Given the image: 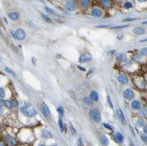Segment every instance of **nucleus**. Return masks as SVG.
Wrapping results in <instances>:
<instances>
[{
  "label": "nucleus",
  "instance_id": "nucleus-1",
  "mask_svg": "<svg viewBox=\"0 0 147 146\" xmlns=\"http://www.w3.org/2000/svg\"><path fill=\"white\" fill-rule=\"evenodd\" d=\"M21 111L25 115L28 117H33L37 114V111L34 109V107L32 106L31 104L26 103L22 107H21Z\"/></svg>",
  "mask_w": 147,
  "mask_h": 146
},
{
  "label": "nucleus",
  "instance_id": "nucleus-2",
  "mask_svg": "<svg viewBox=\"0 0 147 146\" xmlns=\"http://www.w3.org/2000/svg\"><path fill=\"white\" fill-rule=\"evenodd\" d=\"M89 116L92 120H93L96 122H100L101 121V115L99 110L97 109H91L89 111Z\"/></svg>",
  "mask_w": 147,
  "mask_h": 146
},
{
  "label": "nucleus",
  "instance_id": "nucleus-3",
  "mask_svg": "<svg viewBox=\"0 0 147 146\" xmlns=\"http://www.w3.org/2000/svg\"><path fill=\"white\" fill-rule=\"evenodd\" d=\"M13 36H14V38L17 39V40L22 41L26 38V32H25L23 29L18 28V29L15 30V32L13 33Z\"/></svg>",
  "mask_w": 147,
  "mask_h": 146
},
{
  "label": "nucleus",
  "instance_id": "nucleus-4",
  "mask_svg": "<svg viewBox=\"0 0 147 146\" xmlns=\"http://www.w3.org/2000/svg\"><path fill=\"white\" fill-rule=\"evenodd\" d=\"M65 10L68 12H74L76 11L77 9V6H76V3H75V1L74 0H69L65 3Z\"/></svg>",
  "mask_w": 147,
  "mask_h": 146
},
{
  "label": "nucleus",
  "instance_id": "nucleus-5",
  "mask_svg": "<svg viewBox=\"0 0 147 146\" xmlns=\"http://www.w3.org/2000/svg\"><path fill=\"white\" fill-rule=\"evenodd\" d=\"M123 96H124V98L126 99L127 100H130V99H132L134 98L135 93H134V92L131 90V89H127V90L124 91Z\"/></svg>",
  "mask_w": 147,
  "mask_h": 146
},
{
  "label": "nucleus",
  "instance_id": "nucleus-6",
  "mask_svg": "<svg viewBox=\"0 0 147 146\" xmlns=\"http://www.w3.org/2000/svg\"><path fill=\"white\" fill-rule=\"evenodd\" d=\"M41 110H42V114H43L45 117H47V118L49 117L50 111H49V107L47 106V105L45 103H42V105H41Z\"/></svg>",
  "mask_w": 147,
  "mask_h": 146
},
{
  "label": "nucleus",
  "instance_id": "nucleus-7",
  "mask_svg": "<svg viewBox=\"0 0 147 146\" xmlns=\"http://www.w3.org/2000/svg\"><path fill=\"white\" fill-rule=\"evenodd\" d=\"M92 56H90L89 54H84V55L79 56V61L80 63H89V62H92Z\"/></svg>",
  "mask_w": 147,
  "mask_h": 146
},
{
  "label": "nucleus",
  "instance_id": "nucleus-8",
  "mask_svg": "<svg viewBox=\"0 0 147 146\" xmlns=\"http://www.w3.org/2000/svg\"><path fill=\"white\" fill-rule=\"evenodd\" d=\"M117 80H118L119 83H121L122 85H127V84L129 83V77L124 74L119 75L118 77H117Z\"/></svg>",
  "mask_w": 147,
  "mask_h": 146
},
{
  "label": "nucleus",
  "instance_id": "nucleus-9",
  "mask_svg": "<svg viewBox=\"0 0 147 146\" xmlns=\"http://www.w3.org/2000/svg\"><path fill=\"white\" fill-rule=\"evenodd\" d=\"M17 106H18V103H17V102H15L14 100H6V101H5V107H7V108H9V109H12Z\"/></svg>",
  "mask_w": 147,
  "mask_h": 146
},
{
  "label": "nucleus",
  "instance_id": "nucleus-10",
  "mask_svg": "<svg viewBox=\"0 0 147 146\" xmlns=\"http://www.w3.org/2000/svg\"><path fill=\"white\" fill-rule=\"evenodd\" d=\"M92 15L96 18H100V17H102V11L99 8H94L92 11Z\"/></svg>",
  "mask_w": 147,
  "mask_h": 146
},
{
  "label": "nucleus",
  "instance_id": "nucleus-11",
  "mask_svg": "<svg viewBox=\"0 0 147 146\" xmlns=\"http://www.w3.org/2000/svg\"><path fill=\"white\" fill-rule=\"evenodd\" d=\"M133 31H134V34H135V35H144V34L145 33V29H144L143 27H135Z\"/></svg>",
  "mask_w": 147,
  "mask_h": 146
},
{
  "label": "nucleus",
  "instance_id": "nucleus-12",
  "mask_svg": "<svg viewBox=\"0 0 147 146\" xmlns=\"http://www.w3.org/2000/svg\"><path fill=\"white\" fill-rule=\"evenodd\" d=\"M9 18H10L12 20H13V21H16V20H18V19H19V15H18V13H17L16 12H12L9 13Z\"/></svg>",
  "mask_w": 147,
  "mask_h": 146
},
{
  "label": "nucleus",
  "instance_id": "nucleus-13",
  "mask_svg": "<svg viewBox=\"0 0 147 146\" xmlns=\"http://www.w3.org/2000/svg\"><path fill=\"white\" fill-rule=\"evenodd\" d=\"M42 136L45 139H49V138H52V134L49 131L44 129L42 131Z\"/></svg>",
  "mask_w": 147,
  "mask_h": 146
},
{
  "label": "nucleus",
  "instance_id": "nucleus-14",
  "mask_svg": "<svg viewBox=\"0 0 147 146\" xmlns=\"http://www.w3.org/2000/svg\"><path fill=\"white\" fill-rule=\"evenodd\" d=\"M90 99H92V101H98L99 100V94H98L95 91H92V92H91V93H90Z\"/></svg>",
  "mask_w": 147,
  "mask_h": 146
},
{
  "label": "nucleus",
  "instance_id": "nucleus-15",
  "mask_svg": "<svg viewBox=\"0 0 147 146\" xmlns=\"http://www.w3.org/2000/svg\"><path fill=\"white\" fill-rule=\"evenodd\" d=\"M7 143L10 146L16 145V140L12 137V136H7Z\"/></svg>",
  "mask_w": 147,
  "mask_h": 146
},
{
  "label": "nucleus",
  "instance_id": "nucleus-16",
  "mask_svg": "<svg viewBox=\"0 0 147 146\" xmlns=\"http://www.w3.org/2000/svg\"><path fill=\"white\" fill-rule=\"evenodd\" d=\"M140 102L138 100H134V101H132V103H131V106H132V108L133 109H136V110H137V109H139L140 108Z\"/></svg>",
  "mask_w": 147,
  "mask_h": 146
},
{
  "label": "nucleus",
  "instance_id": "nucleus-17",
  "mask_svg": "<svg viewBox=\"0 0 147 146\" xmlns=\"http://www.w3.org/2000/svg\"><path fill=\"white\" fill-rule=\"evenodd\" d=\"M116 139L117 142H119V143H122L124 141V137H123V135H122L121 133H119L117 132L116 133Z\"/></svg>",
  "mask_w": 147,
  "mask_h": 146
},
{
  "label": "nucleus",
  "instance_id": "nucleus-18",
  "mask_svg": "<svg viewBox=\"0 0 147 146\" xmlns=\"http://www.w3.org/2000/svg\"><path fill=\"white\" fill-rule=\"evenodd\" d=\"M117 59H118L120 62H125L127 60V56L125 55V54L121 53V54H119V55H118Z\"/></svg>",
  "mask_w": 147,
  "mask_h": 146
},
{
  "label": "nucleus",
  "instance_id": "nucleus-19",
  "mask_svg": "<svg viewBox=\"0 0 147 146\" xmlns=\"http://www.w3.org/2000/svg\"><path fill=\"white\" fill-rule=\"evenodd\" d=\"M100 142H101V143H102L103 145H108V137H106L105 135H102L101 136H100Z\"/></svg>",
  "mask_w": 147,
  "mask_h": 146
},
{
  "label": "nucleus",
  "instance_id": "nucleus-20",
  "mask_svg": "<svg viewBox=\"0 0 147 146\" xmlns=\"http://www.w3.org/2000/svg\"><path fill=\"white\" fill-rule=\"evenodd\" d=\"M117 114H118L119 119L121 120L122 122H124V120H125V118H124L123 113H122V111L121 109H118V110H117Z\"/></svg>",
  "mask_w": 147,
  "mask_h": 146
},
{
  "label": "nucleus",
  "instance_id": "nucleus-21",
  "mask_svg": "<svg viewBox=\"0 0 147 146\" xmlns=\"http://www.w3.org/2000/svg\"><path fill=\"white\" fill-rule=\"evenodd\" d=\"M81 6L84 8H87L90 6V0H81Z\"/></svg>",
  "mask_w": 147,
  "mask_h": 146
},
{
  "label": "nucleus",
  "instance_id": "nucleus-22",
  "mask_svg": "<svg viewBox=\"0 0 147 146\" xmlns=\"http://www.w3.org/2000/svg\"><path fill=\"white\" fill-rule=\"evenodd\" d=\"M102 5L105 7H110L111 6V1L110 0H100Z\"/></svg>",
  "mask_w": 147,
  "mask_h": 146
},
{
  "label": "nucleus",
  "instance_id": "nucleus-23",
  "mask_svg": "<svg viewBox=\"0 0 147 146\" xmlns=\"http://www.w3.org/2000/svg\"><path fill=\"white\" fill-rule=\"evenodd\" d=\"M83 100H84L85 103L86 104V105H88V106H92V100L90 98H86V97H85V98L83 99Z\"/></svg>",
  "mask_w": 147,
  "mask_h": 146
},
{
  "label": "nucleus",
  "instance_id": "nucleus-24",
  "mask_svg": "<svg viewBox=\"0 0 147 146\" xmlns=\"http://www.w3.org/2000/svg\"><path fill=\"white\" fill-rule=\"evenodd\" d=\"M58 125H59V128H60V131L61 132H63V121L62 119H59L58 120Z\"/></svg>",
  "mask_w": 147,
  "mask_h": 146
},
{
  "label": "nucleus",
  "instance_id": "nucleus-25",
  "mask_svg": "<svg viewBox=\"0 0 147 146\" xmlns=\"http://www.w3.org/2000/svg\"><path fill=\"white\" fill-rule=\"evenodd\" d=\"M5 70L6 72H7V73H10L11 75H12L13 77H15V73H14L12 70H11L10 68H8V67H5Z\"/></svg>",
  "mask_w": 147,
  "mask_h": 146
},
{
  "label": "nucleus",
  "instance_id": "nucleus-26",
  "mask_svg": "<svg viewBox=\"0 0 147 146\" xmlns=\"http://www.w3.org/2000/svg\"><path fill=\"white\" fill-rule=\"evenodd\" d=\"M42 19H44V20H46V21H47L48 23H51V22H52L51 19H50V18H49V17H48L47 15H44V14H42Z\"/></svg>",
  "mask_w": 147,
  "mask_h": 146
},
{
  "label": "nucleus",
  "instance_id": "nucleus-27",
  "mask_svg": "<svg viewBox=\"0 0 147 146\" xmlns=\"http://www.w3.org/2000/svg\"><path fill=\"white\" fill-rule=\"evenodd\" d=\"M140 54H141L142 56H147V48H142V49L140 50Z\"/></svg>",
  "mask_w": 147,
  "mask_h": 146
},
{
  "label": "nucleus",
  "instance_id": "nucleus-28",
  "mask_svg": "<svg viewBox=\"0 0 147 146\" xmlns=\"http://www.w3.org/2000/svg\"><path fill=\"white\" fill-rule=\"evenodd\" d=\"M57 112H58V114H60V115H63V114H64V110H63V108L62 107V106H58V107H57Z\"/></svg>",
  "mask_w": 147,
  "mask_h": 146
},
{
  "label": "nucleus",
  "instance_id": "nucleus-29",
  "mask_svg": "<svg viewBox=\"0 0 147 146\" xmlns=\"http://www.w3.org/2000/svg\"><path fill=\"white\" fill-rule=\"evenodd\" d=\"M45 9H46V12H47L48 13H49V14H53V15H55V12L53 10H51L50 8H49V7H45Z\"/></svg>",
  "mask_w": 147,
  "mask_h": 146
},
{
  "label": "nucleus",
  "instance_id": "nucleus-30",
  "mask_svg": "<svg viewBox=\"0 0 147 146\" xmlns=\"http://www.w3.org/2000/svg\"><path fill=\"white\" fill-rule=\"evenodd\" d=\"M132 7V4L130 2H126V3L124 4V8L126 9H130Z\"/></svg>",
  "mask_w": 147,
  "mask_h": 146
},
{
  "label": "nucleus",
  "instance_id": "nucleus-31",
  "mask_svg": "<svg viewBox=\"0 0 147 146\" xmlns=\"http://www.w3.org/2000/svg\"><path fill=\"white\" fill-rule=\"evenodd\" d=\"M5 89L4 88H0V96H1V99H3L4 97H5Z\"/></svg>",
  "mask_w": 147,
  "mask_h": 146
},
{
  "label": "nucleus",
  "instance_id": "nucleus-32",
  "mask_svg": "<svg viewBox=\"0 0 147 146\" xmlns=\"http://www.w3.org/2000/svg\"><path fill=\"white\" fill-rule=\"evenodd\" d=\"M108 104H109V106H110V107H111V108H113L114 106H113V103H112V100H111L110 96H108Z\"/></svg>",
  "mask_w": 147,
  "mask_h": 146
},
{
  "label": "nucleus",
  "instance_id": "nucleus-33",
  "mask_svg": "<svg viewBox=\"0 0 147 146\" xmlns=\"http://www.w3.org/2000/svg\"><path fill=\"white\" fill-rule=\"evenodd\" d=\"M127 27L128 26H117V27H112V29H121V28H124Z\"/></svg>",
  "mask_w": 147,
  "mask_h": 146
},
{
  "label": "nucleus",
  "instance_id": "nucleus-34",
  "mask_svg": "<svg viewBox=\"0 0 147 146\" xmlns=\"http://www.w3.org/2000/svg\"><path fill=\"white\" fill-rule=\"evenodd\" d=\"M103 126H104L105 128H108L109 130H113V128L111 127L110 125L107 124V123H103Z\"/></svg>",
  "mask_w": 147,
  "mask_h": 146
},
{
  "label": "nucleus",
  "instance_id": "nucleus-35",
  "mask_svg": "<svg viewBox=\"0 0 147 146\" xmlns=\"http://www.w3.org/2000/svg\"><path fill=\"white\" fill-rule=\"evenodd\" d=\"M136 18H127V19H124L123 21H133V20H136Z\"/></svg>",
  "mask_w": 147,
  "mask_h": 146
},
{
  "label": "nucleus",
  "instance_id": "nucleus-36",
  "mask_svg": "<svg viewBox=\"0 0 147 146\" xmlns=\"http://www.w3.org/2000/svg\"><path fill=\"white\" fill-rule=\"evenodd\" d=\"M70 129H71V132L73 134V135H76V131H75V128H73V126H70Z\"/></svg>",
  "mask_w": 147,
  "mask_h": 146
},
{
  "label": "nucleus",
  "instance_id": "nucleus-37",
  "mask_svg": "<svg viewBox=\"0 0 147 146\" xmlns=\"http://www.w3.org/2000/svg\"><path fill=\"white\" fill-rule=\"evenodd\" d=\"M78 146H83V143H82V138L79 137V140H78Z\"/></svg>",
  "mask_w": 147,
  "mask_h": 146
},
{
  "label": "nucleus",
  "instance_id": "nucleus-38",
  "mask_svg": "<svg viewBox=\"0 0 147 146\" xmlns=\"http://www.w3.org/2000/svg\"><path fill=\"white\" fill-rule=\"evenodd\" d=\"M142 114H144L145 116H147V109L146 108H144L142 110Z\"/></svg>",
  "mask_w": 147,
  "mask_h": 146
},
{
  "label": "nucleus",
  "instance_id": "nucleus-39",
  "mask_svg": "<svg viewBox=\"0 0 147 146\" xmlns=\"http://www.w3.org/2000/svg\"><path fill=\"white\" fill-rule=\"evenodd\" d=\"M78 69H79V70H81V71H86V69H85V68H83V67H81V66H79H79H78Z\"/></svg>",
  "mask_w": 147,
  "mask_h": 146
},
{
  "label": "nucleus",
  "instance_id": "nucleus-40",
  "mask_svg": "<svg viewBox=\"0 0 147 146\" xmlns=\"http://www.w3.org/2000/svg\"><path fill=\"white\" fill-rule=\"evenodd\" d=\"M141 138H142L143 141H145V142H146V143H147V136H146V135H142V137H141Z\"/></svg>",
  "mask_w": 147,
  "mask_h": 146
},
{
  "label": "nucleus",
  "instance_id": "nucleus-41",
  "mask_svg": "<svg viewBox=\"0 0 147 146\" xmlns=\"http://www.w3.org/2000/svg\"><path fill=\"white\" fill-rule=\"evenodd\" d=\"M144 132H145V134L147 135V126H145V128H144Z\"/></svg>",
  "mask_w": 147,
  "mask_h": 146
},
{
  "label": "nucleus",
  "instance_id": "nucleus-42",
  "mask_svg": "<svg viewBox=\"0 0 147 146\" xmlns=\"http://www.w3.org/2000/svg\"><path fill=\"white\" fill-rule=\"evenodd\" d=\"M144 122H144V121H143V122H142V121H139V125H140V126H143V125L145 124Z\"/></svg>",
  "mask_w": 147,
  "mask_h": 146
},
{
  "label": "nucleus",
  "instance_id": "nucleus-43",
  "mask_svg": "<svg viewBox=\"0 0 147 146\" xmlns=\"http://www.w3.org/2000/svg\"><path fill=\"white\" fill-rule=\"evenodd\" d=\"M138 2H140V3H144V2H146L147 0H137Z\"/></svg>",
  "mask_w": 147,
  "mask_h": 146
},
{
  "label": "nucleus",
  "instance_id": "nucleus-44",
  "mask_svg": "<svg viewBox=\"0 0 147 146\" xmlns=\"http://www.w3.org/2000/svg\"><path fill=\"white\" fill-rule=\"evenodd\" d=\"M145 41H147V39H144V40L140 41V42H145Z\"/></svg>",
  "mask_w": 147,
  "mask_h": 146
},
{
  "label": "nucleus",
  "instance_id": "nucleus-45",
  "mask_svg": "<svg viewBox=\"0 0 147 146\" xmlns=\"http://www.w3.org/2000/svg\"><path fill=\"white\" fill-rule=\"evenodd\" d=\"M0 146H5V143H3V142H1V143H0Z\"/></svg>",
  "mask_w": 147,
  "mask_h": 146
},
{
  "label": "nucleus",
  "instance_id": "nucleus-46",
  "mask_svg": "<svg viewBox=\"0 0 147 146\" xmlns=\"http://www.w3.org/2000/svg\"><path fill=\"white\" fill-rule=\"evenodd\" d=\"M143 25H147V20H146V21H144V22H143Z\"/></svg>",
  "mask_w": 147,
  "mask_h": 146
},
{
  "label": "nucleus",
  "instance_id": "nucleus-47",
  "mask_svg": "<svg viewBox=\"0 0 147 146\" xmlns=\"http://www.w3.org/2000/svg\"><path fill=\"white\" fill-rule=\"evenodd\" d=\"M39 146H46V145H45V144H40Z\"/></svg>",
  "mask_w": 147,
  "mask_h": 146
}]
</instances>
